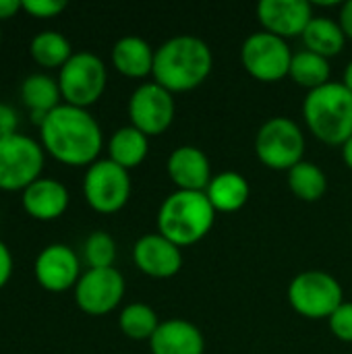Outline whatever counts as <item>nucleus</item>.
Here are the masks:
<instances>
[{
	"instance_id": "obj_29",
	"label": "nucleus",
	"mask_w": 352,
	"mask_h": 354,
	"mask_svg": "<svg viewBox=\"0 0 352 354\" xmlns=\"http://www.w3.org/2000/svg\"><path fill=\"white\" fill-rule=\"evenodd\" d=\"M332 334L340 340V342H352V303H342L334 315L328 319Z\"/></svg>"
},
{
	"instance_id": "obj_19",
	"label": "nucleus",
	"mask_w": 352,
	"mask_h": 354,
	"mask_svg": "<svg viewBox=\"0 0 352 354\" xmlns=\"http://www.w3.org/2000/svg\"><path fill=\"white\" fill-rule=\"evenodd\" d=\"M19 97H21L23 106L29 110L31 122H33L37 129L41 127V122L46 120V116H48L54 108H58V106L62 104L58 79L50 77L48 73H33V75H27V77L21 81Z\"/></svg>"
},
{
	"instance_id": "obj_35",
	"label": "nucleus",
	"mask_w": 352,
	"mask_h": 354,
	"mask_svg": "<svg viewBox=\"0 0 352 354\" xmlns=\"http://www.w3.org/2000/svg\"><path fill=\"white\" fill-rule=\"evenodd\" d=\"M342 160H344L346 168L352 170V137L342 145Z\"/></svg>"
},
{
	"instance_id": "obj_25",
	"label": "nucleus",
	"mask_w": 352,
	"mask_h": 354,
	"mask_svg": "<svg viewBox=\"0 0 352 354\" xmlns=\"http://www.w3.org/2000/svg\"><path fill=\"white\" fill-rule=\"evenodd\" d=\"M330 75H332V66H330L328 58H324L315 52H309V50H301V52L293 54L288 77L297 85L313 91V89L330 83Z\"/></svg>"
},
{
	"instance_id": "obj_36",
	"label": "nucleus",
	"mask_w": 352,
	"mask_h": 354,
	"mask_svg": "<svg viewBox=\"0 0 352 354\" xmlns=\"http://www.w3.org/2000/svg\"><path fill=\"white\" fill-rule=\"evenodd\" d=\"M342 83L349 87L352 91V60L346 64V68H344V75H342Z\"/></svg>"
},
{
	"instance_id": "obj_4",
	"label": "nucleus",
	"mask_w": 352,
	"mask_h": 354,
	"mask_svg": "<svg viewBox=\"0 0 352 354\" xmlns=\"http://www.w3.org/2000/svg\"><path fill=\"white\" fill-rule=\"evenodd\" d=\"M303 118L322 143L342 147L352 137V91L342 81L309 91L303 102Z\"/></svg>"
},
{
	"instance_id": "obj_12",
	"label": "nucleus",
	"mask_w": 352,
	"mask_h": 354,
	"mask_svg": "<svg viewBox=\"0 0 352 354\" xmlns=\"http://www.w3.org/2000/svg\"><path fill=\"white\" fill-rule=\"evenodd\" d=\"M124 278L116 268L87 270L81 274L75 290L77 307L91 317L112 313L124 297Z\"/></svg>"
},
{
	"instance_id": "obj_18",
	"label": "nucleus",
	"mask_w": 352,
	"mask_h": 354,
	"mask_svg": "<svg viewBox=\"0 0 352 354\" xmlns=\"http://www.w3.org/2000/svg\"><path fill=\"white\" fill-rule=\"evenodd\" d=\"M151 354H203L205 338L201 330L187 319L162 322L149 340Z\"/></svg>"
},
{
	"instance_id": "obj_6",
	"label": "nucleus",
	"mask_w": 352,
	"mask_h": 354,
	"mask_svg": "<svg viewBox=\"0 0 352 354\" xmlns=\"http://www.w3.org/2000/svg\"><path fill=\"white\" fill-rule=\"evenodd\" d=\"M56 79L62 102L87 110L104 95L108 85V71L98 54L75 52L58 71Z\"/></svg>"
},
{
	"instance_id": "obj_24",
	"label": "nucleus",
	"mask_w": 352,
	"mask_h": 354,
	"mask_svg": "<svg viewBox=\"0 0 352 354\" xmlns=\"http://www.w3.org/2000/svg\"><path fill=\"white\" fill-rule=\"evenodd\" d=\"M29 54H31L35 64H39L44 68H58L60 71L75 52H73V46L64 33L54 31V29H46V31H39L33 35V39L29 44Z\"/></svg>"
},
{
	"instance_id": "obj_2",
	"label": "nucleus",
	"mask_w": 352,
	"mask_h": 354,
	"mask_svg": "<svg viewBox=\"0 0 352 354\" xmlns=\"http://www.w3.org/2000/svg\"><path fill=\"white\" fill-rule=\"evenodd\" d=\"M214 66L210 46L197 35H174L156 48L154 56V83L170 93L193 91L205 83Z\"/></svg>"
},
{
	"instance_id": "obj_14",
	"label": "nucleus",
	"mask_w": 352,
	"mask_h": 354,
	"mask_svg": "<svg viewBox=\"0 0 352 354\" xmlns=\"http://www.w3.org/2000/svg\"><path fill=\"white\" fill-rule=\"evenodd\" d=\"M257 19L263 31L282 39L303 35L313 19V4L307 0H261Z\"/></svg>"
},
{
	"instance_id": "obj_5",
	"label": "nucleus",
	"mask_w": 352,
	"mask_h": 354,
	"mask_svg": "<svg viewBox=\"0 0 352 354\" xmlns=\"http://www.w3.org/2000/svg\"><path fill=\"white\" fill-rule=\"evenodd\" d=\"M46 151L39 139L25 133H15L0 139V191H25L41 178Z\"/></svg>"
},
{
	"instance_id": "obj_27",
	"label": "nucleus",
	"mask_w": 352,
	"mask_h": 354,
	"mask_svg": "<svg viewBox=\"0 0 352 354\" xmlns=\"http://www.w3.org/2000/svg\"><path fill=\"white\" fill-rule=\"evenodd\" d=\"M160 324L158 313L145 303H131L118 315V328L131 340H151Z\"/></svg>"
},
{
	"instance_id": "obj_9",
	"label": "nucleus",
	"mask_w": 352,
	"mask_h": 354,
	"mask_svg": "<svg viewBox=\"0 0 352 354\" xmlns=\"http://www.w3.org/2000/svg\"><path fill=\"white\" fill-rule=\"evenodd\" d=\"M83 197L98 214L108 216L120 212L131 197L129 170L120 168L108 158L93 162L83 176Z\"/></svg>"
},
{
	"instance_id": "obj_11",
	"label": "nucleus",
	"mask_w": 352,
	"mask_h": 354,
	"mask_svg": "<svg viewBox=\"0 0 352 354\" xmlns=\"http://www.w3.org/2000/svg\"><path fill=\"white\" fill-rule=\"evenodd\" d=\"M131 127L139 129L147 137H158L168 131L174 120L176 106L168 89L158 83H141L129 97Z\"/></svg>"
},
{
	"instance_id": "obj_31",
	"label": "nucleus",
	"mask_w": 352,
	"mask_h": 354,
	"mask_svg": "<svg viewBox=\"0 0 352 354\" xmlns=\"http://www.w3.org/2000/svg\"><path fill=\"white\" fill-rule=\"evenodd\" d=\"M19 112L10 104L0 102V139L19 133Z\"/></svg>"
},
{
	"instance_id": "obj_13",
	"label": "nucleus",
	"mask_w": 352,
	"mask_h": 354,
	"mask_svg": "<svg viewBox=\"0 0 352 354\" xmlns=\"http://www.w3.org/2000/svg\"><path fill=\"white\" fill-rule=\"evenodd\" d=\"M81 259L64 243L44 247L33 261V278L48 292H66L81 278Z\"/></svg>"
},
{
	"instance_id": "obj_17",
	"label": "nucleus",
	"mask_w": 352,
	"mask_h": 354,
	"mask_svg": "<svg viewBox=\"0 0 352 354\" xmlns=\"http://www.w3.org/2000/svg\"><path fill=\"white\" fill-rule=\"evenodd\" d=\"M166 172L176 185V191H201L212 183V166L207 156L195 145L176 147L166 162Z\"/></svg>"
},
{
	"instance_id": "obj_20",
	"label": "nucleus",
	"mask_w": 352,
	"mask_h": 354,
	"mask_svg": "<svg viewBox=\"0 0 352 354\" xmlns=\"http://www.w3.org/2000/svg\"><path fill=\"white\" fill-rule=\"evenodd\" d=\"M156 50L139 35L120 37L110 52L112 66L129 79H145L154 71Z\"/></svg>"
},
{
	"instance_id": "obj_8",
	"label": "nucleus",
	"mask_w": 352,
	"mask_h": 354,
	"mask_svg": "<svg viewBox=\"0 0 352 354\" xmlns=\"http://www.w3.org/2000/svg\"><path fill=\"white\" fill-rule=\"evenodd\" d=\"M288 303L301 317L330 319L344 303V290L332 274L309 270L288 284Z\"/></svg>"
},
{
	"instance_id": "obj_30",
	"label": "nucleus",
	"mask_w": 352,
	"mask_h": 354,
	"mask_svg": "<svg viewBox=\"0 0 352 354\" xmlns=\"http://www.w3.org/2000/svg\"><path fill=\"white\" fill-rule=\"evenodd\" d=\"M64 8V0H23V10L33 19H54Z\"/></svg>"
},
{
	"instance_id": "obj_26",
	"label": "nucleus",
	"mask_w": 352,
	"mask_h": 354,
	"mask_svg": "<svg viewBox=\"0 0 352 354\" xmlns=\"http://www.w3.org/2000/svg\"><path fill=\"white\" fill-rule=\"evenodd\" d=\"M288 187L297 199H301L305 203H313L326 195L328 178L319 166L303 160L301 164H297L295 168L288 170Z\"/></svg>"
},
{
	"instance_id": "obj_3",
	"label": "nucleus",
	"mask_w": 352,
	"mask_h": 354,
	"mask_svg": "<svg viewBox=\"0 0 352 354\" xmlns=\"http://www.w3.org/2000/svg\"><path fill=\"white\" fill-rule=\"evenodd\" d=\"M216 209L201 191H174L158 209V232L185 249L203 241L216 222Z\"/></svg>"
},
{
	"instance_id": "obj_33",
	"label": "nucleus",
	"mask_w": 352,
	"mask_h": 354,
	"mask_svg": "<svg viewBox=\"0 0 352 354\" xmlns=\"http://www.w3.org/2000/svg\"><path fill=\"white\" fill-rule=\"evenodd\" d=\"M338 25L344 31L346 39H352V0H346L340 6V15H338Z\"/></svg>"
},
{
	"instance_id": "obj_32",
	"label": "nucleus",
	"mask_w": 352,
	"mask_h": 354,
	"mask_svg": "<svg viewBox=\"0 0 352 354\" xmlns=\"http://www.w3.org/2000/svg\"><path fill=\"white\" fill-rule=\"evenodd\" d=\"M12 270H15L12 253H10V249H8V245L0 239V290L10 282Z\"/></svg>"
},
{
	"instance_id": "obj_21",
	"label": "nucleus",
	"mask_w": 352,
	"mask_h": 354,
	"mask_svg": "<svg viewBox=\"0 0 352 354\" xmlns=\"http://www.w3.org/2000/svg\"><path fill=\"white\" fill-rule=\"evenodd\" d=\"M205 195L216 212L232 214L247 205L251 197V187H249V180L241 172L226 170L212 178L210 187L205 189Z\"/></svg>"
},
{
	"instance_id": "obj_7",
	"label": "nucleus",
	"mask_w": 352,
	"mask_h": 354,
	"mask_svg": "<svg viewBox=\"0 0 352 354\" xmlns=\"http://www.w3.org/2000/svg\"><path fill=\"white\" fill-rule=\"evenodd\" d=\"M255 153L270 170H290L303 162L305 135L301 127L286 116L266 120L255 137Z\"/></svg>"
},
{
	"instance_id": "obj_28",
	"label": "nucleus",
	"mask_w": 352,
	"mask_h": 354,
	"mask_svg": "<svg viewBox=\"0 0 352 354\" xmlns=\"http://www.w3.org/2000/svg\"><path fill=\"white\" fill-rule=\"evenodd\" d=\"M83 259L87 263V270L114 268V261H116V243H114V239L104 230L91 232L83 243Z\"/></svg>"
},
{
	"instance_id": "obj_23",
	"label": "nucleus",
	"mask_w": 352,
	"mask_h": 354,
	"mask_svg": "<svg viewBox=\"0 0 352 354\" xmlns=\"http://www.w3.org/2000/svg\"><path fill=\"white\" fill-rule=\"evenodd\" d=\"M301 37H303L305 50L315 52L328 60L332 56H338L346 44V35L340 29V25L328 17H313Z\"/></svg>"
},
{
	"instance_id": "obj_16",
	"label": "nucleus",
	"mask_w": 352,
	"mask_h": 354,
	"mask_svg": "<svg viewBox=\"0 0 352 354\" xmlns=\"http://www.w3.org/2000/svg\"><path fill=\"white\" fill-rule=\"evenodd\" d=\"M71 195L64 183L58 178L41 176L21 193V205L25 214L37 222H54L68 209Z\"/></svg>"
},
{
	"instance_id": "obj_1",
	"label": "nucleus",
	"mask_w": 352,
	"mask_h": 354,
	"mask_svg": "<svg viewBox=\"0 0 352 354\" xmlns=\"http://www.w3.org/2000/svg\"><path fill=\"white\" fill-rule=\"evenodd\" d=\"M39 143L48 156L64 166H91L100 160L104 133L95 116L71 104L54 108L39 127Z\"/></svg>"
},
{
	"instance_id": "obj_34",
	"label": "nucleus",
	"mask_w": 352,
	"mask_h": 354,
	"mask_svg": "<svg viewBox=\"0 0 352 354\" xmlns=\"http://www.w3.org/2000/svg\"><path fill=\"white\" fill-rule=\"evenodd\" d=\"M23 10V0H0V21H8Z\"/></svg>"
},
{
	"instance_id": "obj_37",
	"label": "nucleus",
	"mask_w": 352,
	"mask_h": 354,
	"mask_svg": "<svg viewBox=\"0 0 352 354\" xmlns=\"http://www.w3.org/2000/svg\"><path fill=\"white\" fill-rule=\"evenodd\" d=\"M0 41H2V29H0Z\"/></svg>"
},
{
	"instance_id": "obj_15",
	"label": "nucleus",
	"mask_w": 352,
	"mask_h": 354,
	"mask_svg": "<svg viewBox=\"0 0 352 354\" xmlns=\"http://www.w3.org/2000/svg\"><path fill=\"white\" fill-rule=\"evenodd\" d=\"M133 261L149 278L166 280L180 272L183 268V249L170 243L160 232L141 236L133 247Z\"/></svg>"
},
{
	"instance_id": "obj_22",
	"label": "nucleus",
	"mask_w": 352,
	"mask_h": 354,
	"mask_svg": "<svg viewBox=\"0 0 352 354\" xmlns=\"http://www.w3.org/2000/svg\"><path fill=\"white\" fill-rule=\"evenodd\" d=\"M147 153H149V137L131 124L116 129L108 141V160H112L124 170H133L141 166Z\"/></svg>"
},
{
	"instance_id": "obj_10",
	"label": "nucleus",
	"mask_w": 352,
	"mask_h": 354,
	"mask_svg": "<svg viewBox=\"0 0 352 354\" xmlns=\"http://www.w3.org/2000/svg\"><path fill=\"white\" fill-rule=\"evenodd\" d=\"M241 62L253 79L276 83L288 77L293 52L286 39L268 31H257L243 41Z\"/></svg>"
}]
</instances>
